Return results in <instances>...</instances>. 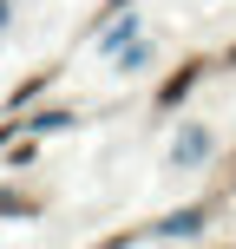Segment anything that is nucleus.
I'll list each match as a JSON object with an SVG mask.
<instances>
[{
    "label": "nucleus",
    "instance_id": "obj_2",
    "mask_svg": "<svg viewBox=\"0 0 236 249\" xmlns=\"http://www.w3.org/2000/svg\"><path fill=\"white\" fill-rule=\"evenodd\" d=\"M203 151H210V131H203V124H190V131L177 138V151H171V164H197Z\"/></svg>",
    "mask_w": 236,
    "mask_h": 249
},
{
    "label": "nucleus",
    "instance_id": "obj_6",
    "mask_svg": "<svg viewBox=\"0 0 236 249\" xmlns=\"http://www.w3.org/2000/svg\"><path fill=\"white\" fill-rule=\"evenodd\" d=\"M230 190H236V177H230Z\"/></svg>",
    "mask_w": 236,
    "mask_h": 249
},
{
    "label": "nucleus",
    "instance_id": "obj_3",
    "mask_svg": "<svg viewBox=\"0 0 236 249\" xmlns=\"http://www.w3.org/2000/svg\"><path fill=\"white\" fill-rule=\"evenodd\" d=\"M164 236H197V230H203V210H177V216H164Z\"/></svg>",
    "mask_w": 236,
    "mask_h": 249
},
{
    "label": "nucleus",
    "instance_id": "obj_5",
    "mask_svg": "<svg viewBox=\"0 0 236 249\" xmlns=\"http://www.w3.org/2000/svg\"><path fill=\"white\" fill-rule=\"evenodd\" d=\"M230 66H236V53H230Z\"/></svg>",
    "mask_w": 236,
    "mask_h": 249
},
{
    "label": "nucleus",
    "instance_id": "obj_1",
    "mask_svg": "<svg viewBox=\"0 0 236 249\" xmlns=\"http://www.w3.org/2000/svg\"><path fill=\"white\" fill-rule=\"evenodd\" d=\"M197 79H203V59H184V66H177V72H171V79L158 86V112H171V105H184L190 92H197Z\"/></svg>",
    "mask_w": 236,
    "mask_h": 249
},
{
    "label": "nucleus",
    "instance_id": "obj_4",
    "mask_svg": "<svg viewBox=\"0 0 236 249\" xmlns=\"http://www.w3.org/2000/svg\"><path fill=\"white\" fill-rule=\"evenodd\" d=\"M112 7H125V0H112Z\"/></svg>",
    "mask_w": 236,
    "mask_h": 249
}]
</instances>
